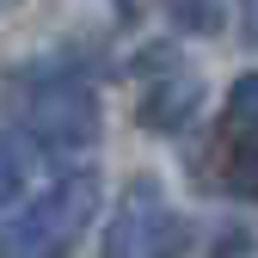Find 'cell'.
<instances>
[{"mask_svg": "<svg viewBox=\"0 0 258 258\" xmlns=\"http://www.w3.org/2000/svg\"><path fill=\"white\" fill-rule=\"evenodd\" d=\"M0 105H7V123L37 154L80 160L86 148H99L105 105H99L92 74L74 61H19L0 86Z\"/></svg>", "mask_w": 258, "mask_h": 258, "instance_id": "1", "label": "cell"}, {"mask_svg": "<svg viewBox=\"0 0 258 258\" xmlns=\"http://www.w3.org/2000/svg\"><path fill=\"white\" fill-rule=\"evenodd\" d=\"M99 172L92 166H68L61 178H49V190L25 197L19 209H0V252L13 258H49V252H74L86 240V228L99 221Z\"/></svg>", "mask_w": 258, "mask_h": 258, "instance_id": "2", "label": "cell"}, {"mask_svg": "<svg viewBox=\"0 0 258 258\" xmlns=\"http://www.w3.org/2000/svg\"><path fill=\"white\" fill-rule=\"evenodd\" d=\"M184 246H190V228L172 209L166 184L154 172H136L117 190V209L105 221V252L111 258H160V252H184Z\"/></svg>", "mask_w": 258, "mask_h": 258, "instance_id": "3", "label": "cell"}, {"mask_svg": "<svg viewBox=\"0 0 258 258\" xmlns=\"http://www.w3.org/2000/svg\"><path fill=\"white\" fill-rule=\"evenodd\" d=\"M197 111H203V80L178 61V68H166V74H148L136 123L148 129V136H184V129L197 123Z\"/></svg>", "mask_w": 258, "mask_h": 258, "instance_id": "4", "label": "cell"}, {"mask_svg": "<svg viewBox=\"0 0 258 258\" xmlns=\"http://www.w3.org/2000/svg\"><path fill=\"white\" fill-rule=\"evenodd\" d=\"M31 154H37V148H31V142L19 136L13 123L0 129V209H13V203L25 197V178H31Z\"/></svg>", "mask_w": 258, "mask_h": 258, "instance_id": "5", "label": "cell"}, {"mask_svg": "<svg viewBox=\"0 0 258 258\" xmlns=\"http://www.w3.org/2000/svg\"><path fill=\"white\" fill-rule=\"evenodd\" d=\"M215 184L228 190V197H246V203H258V136H252V142H246V136H234V154L221 160Z\"/></svg>", "mask_w": 258, "mask_h": 258, "instance_id": "6", "label": "cell"}, {"mask_svg": "<svg viewBox=\"0 0 258 258\" xmlns=\"http://www.w3.org/2000/svg\"><path fill=\"white\" fill-rule=\"evenodd\" d=\"M178 37H215L221 31V0H154Z\"/></svg>", "mask_w": 258, "mask_h": 258, "instance_id": "7", "label": "cell"}, {"mask_svg": "<svg viewBox=\"0 0 258 258\" xmlns=\"http://www.w3.org/2000/svg\"><path fill=\"white\" fill-rule=\"evenodd\" d=\"M221 129H228V136H246V142L258 136V68L228 86V99H221Z\"/></svg>", "mask_w": 258, "mask_h": 258, "instance_id": "8", "label": "cell"}, {"mask_svg": "<svg viewBox=\"0 0 258 258\" xmlns=\"http://www.w3.org/2000/svg\"><path fill=\"white\" fill-rule=\"evenodd\" d=\"M166 68H178V49L172 43H148L142 55H136V74L148 80V74H166Z\"/></svg>", "mask_w": 258, "mask_h": 258, "instance_id": "9", "label": "cell"}, {"mask_svg": "<svg viewBox=\"0 0 258 258\" xmlns=\"http://www.w3.org/2000/svg\"><path fill=\"white\" fill-rule=\"evenodd\" d=\"M252 246H258L252 228H228V234H215V252H252Z\"/></svg>", "mask_w": 258, "mask_h": 258, "instance_id": "10", "label": "cell"}, {"mask_svg": "<svg viewBox=\"0 0 258 258\" xmlns=\"http://www.w3.org/2000/svg\"><path fill=\"white\" fill-rule=\"evenodd\" d=\"M240 31H246V43L258 49V0H240Z\"/></svg>", "mask_w": 258, "mask_h": 258, "instance_id": "11", "label": "cell"}]
</instances>
